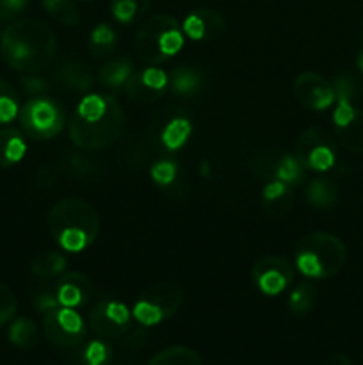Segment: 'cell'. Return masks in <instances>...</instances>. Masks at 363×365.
Instances as JSON below:
<instances>
[{
	"instance_id": "1",
	"label": "cell",
	"mask_w": 363,
	"mask_h": 365,
	"mask_svg": "<svg viewBox=\"0 0 363 365\" xmlns=\"http://www.w3.org/2000/svg\"><path fill=\"white\" fill-rule=\"evenodd\" d=\"M57 38L52 29L36 18H21L7 25L0 38V53L13 70L39 73L56 59Z\"/></svg>"
},
{
	"instance_id": "2",
	"label": "cell",
	"mask_w": 363,
	"mask_h": 365,
	"mask_svg": "<svg viewBox=\"0 0 363 365\" xmlns=\"http://www.w3.org/2000/svg\"><path fill=\"white\" fill-rule=\"evenodd\" d=\"M46 227L64 252L78 253L98 239L100 216L95 207L84 200L64 198L50 209Z\"/></svg>"
},
{
	"instance_id": "3",
	"label": "cell",
	"mask_w": 363,
	"mask_h": 365,
	"mask_svg": "<svg viewBox=\"0 0 363 365\" xmlns=\"http://www.w3.org/2000/svg\"><path fill=\"white\" fill-rule=\"evenodd\" d=\"M295 267L308 278H331L347 262L345 245L327 232H310L294 248Z\"/></svg>"
},
{
	"instance_id": "4",
	"label": "cell",
	"mask_w": 363,
	"mask_h": 365,
	"mask_svg": "<svg viewBox=\"0 0 363 365\" xmlns=\"http://www.w3.org/2000/svg\"><path fill=\"white\" fill-rule=\"evenodd\" d=\"M185 34L177 18L153 14L135 34V53L144 64L155 66L177 56L184 46Z\"/></svg>"
},
{
	"instance_id": "5",
	"label": "cell",
	"mask_w": 363,
	"mask_h": 365,
	"mask_svg": "<svg viewBox=\"0 0 363 365\" xmlns=\"http://www.w3.org/2000/svg\"><path fill=\"white\" fill-rule=\"evenodd\" d=\"M123 128L125 113L114 96H107V107L102 116L95 120H82L77 113H73L68 125L71 143L88 152L114 145L123 134Z\"/></svg>"
},
{
	"instance_id": "6",
	"label": "cell",
	"mask_w": 363,
	"mask_h": 365,
	"mask_svg": "<svg viewBox=\"0 0 363 365\" xmlns=\"http://www.w3.org/2000/svg\"><path fill=\"white\" fill-rule=\"evenodd\" d=\"M338 106L333 113L335 139L352 153H363V109L352 106L354 81L347 75L338 77L333 84Z\"/></svg>"
},
{
	"instance_id": "7",
	"label": "cell",
	"mask_w": 363,
	"mask_h": 365,
	"mask_svg": "<svg viewBox=\"0 0 363 365\" xmlns=\"http://www.w3.org/2000/svg\"><path fill=\"white\" fill-rule=\"evenodd\" d=\"M184 303V289L177 282H159L141 292L132 316L142 327H157L178 312Z\"/></svg>"
},
{
	"instance_id": "8",
	"label": "cell",
	"mask_w": 363,
	"mask_h": 365,
	"mask_svg": "<svg viewBox=\"0 0 363 365\" xmlns=\"http://www.w3.org/2000/svg\"><path fill=\"white\" fill-rule=\"evenodd\" d=\"M18 120L25 135L36 141L56 138L66 123L64 110L53 100L43 96L28 100L18 113Z\"/></svg>"
},
{
	"instance_id": "9",
	"label": "cell",
	"mask_w": 363,
	"mask_h": 365,
	"mask_svg": "<svg viewBox=\"0 0 363 365\" xmlns=\"http://www.w3.org/2000/svg\"><path fill=\"white\" fill-rule=\"evenodd\" d=\"M295 157L306 170L327 171L337 160V139L320 127L306 128L295 143Z\"/></svg>"
},
{
	"instance_id": "10",
	"label": "cell",
	"mask_w": 363,
	"mask_h": 365,
	"mask_svg": "<svg viewBox=\"0 0 363 365\" xmlns=\"http://www.w3.org/2000/svg\"><path fill=\"white\" fill-rule=\"evenodd\" d=\"M45 337L59 348H73L85 339V324L82 316L70 307H56L43 317Z\"/></svg>"
},
{
	"instance_id": "11",
	"label": "cell",
	"mask_w": 363,
	"mask_h": 365,
	"mask_svg": "<svg viewBox=\"0 0 363 365\" xmlns=\"http://www.w3.org/2000/svg\"><path fill=\"white\" fill-rule=\"evenodd\" d=\"M253 282L265 296H278L294 280V267L280 255H265L253 266Z\"/></svg>"
},
{
	"instance_id": "12",
	"label": "cell",
	"mask_w": 363,
	"mask_h": 365,
	"mask_svg": "<svg viewBox=\"0 0 363 365\" xmlns=\"http://www.w3.org/2000/svg\"><path fill=\"white\" fill-rule=\"evenodd\" d=\"M130 310L116 299H102L89 312L93 331L103 339H117L130 327Z\"/></svg>"
},
{
	"instance_id": "13",
	"label": "cell",
	"mask_w": 363,
	"mask_h": 365,
	"mask_svg": "<svg viewBox=\"0 0 363 365\" xmlns=\"http://www.w3.org/2000/svg\"><path fill=\"white\" fill-rule=\"evenodd\" d=\"M294 95L302 107L310 110H324L335 102V88L322 75L306 71L294 81Z\"/></svg>"
},
{
	"instance_id": "14",
	"label": "cell",
	"mask_w": 363,
	"mask_h": 365,
	"mask_svg": "<svg viewBox=\"0 0 363 365\" xmlns=\"http://www.w3.org/2000/svg\"><path fill=\"white\" fill-rule=\"evenodd\" d=\"M169 86V77L159 68H146L142 71H132L123 89L134 102L152 103L162 96L164 89Z\"/></svg>"
},
{
	"instance_id": "15",
	"label": "cell",
	"mask_w": 363,
	"mask_h": 365,
	"mask_svg": "<svg viewBox=\"0 0 363 365\" xmlns=\"http://www.w3.org/2000/svg\"><path fill=\"white\" fill-rule=\"evenodd\" d=\"M224 29H226V21H224L223 14L217 13L216 9H209V7L194 9L185 16L184 24H182L184 34L194 41L217 39L223 34Z\"/></svg>"
},
{
	"instance_id": "16",
	"label": "cell",
	"mask_w": 363,
	"mask_h": 365,
	"mask_svg": "<svg viewBox=\"0 0 363 365\" xmlns=\"http://www.w3.org/2000/svg\"><path fill=\"white\" fill-rule=\"evenodd\" d=\"M53 294H56L59 307L77 309V307L85 305L93 298L95 287H93V282L84 273L70 271V273H64L56 282V285H53Z\"/></svg>"
},
{
	"instance_id": "17",
	"label": "cell",
	"mask_w": 363,
	"mask_h": 365,
	"mask_svg": "<svg viewBox=\"0 0 363 365\" xmlns=\"http://www.w3.org/2000/svg\"><path fill=\"white\" fill-rule=\"evenodd\" d=\"M27 145L20 130L13 127L0 128V168H11L20 163Z\"/></svg>"
},
{
	"instance_id": "18",
	"label": "cell",
	"mask_w": 363,
	"mask_h": 365,
	"mask_svg": "<svg viewBox=\"0 0 363 365\" xmlns=\"http://www.w3.org/2000/svg\"><path fill=\"white\" fill-rule=\"evenodd\" d=\"M294 203V195H292L290 184L283 180H270L263 187V205L270 216H281L287 210H290Z\"/></svg>"
},
{
	"instance_id": "19",
	"label": "cell",
	"mask_w": 363,
	"mask_h": 365,
	"mask_svg": "<svg viewBox=\"0 0 363 365\" xmlns=\"http://www.w3.org/2000/svg\"><path fill=\"white\" fill-rule=\"evenodd\" d=\"M57 81L68 91H88L93 86V75L85 64L70 61L59 68Z\"/></svg>"
},
{
	"instance_id": "20",
	"label": "cell",
	"mask_w": 363,
	"mask_h": 365,
	"mask_svg": "<svg viewBox=\"0 0 363 365\" xmlns=\"http://www.w3.org/2000/svg\"><path fill=\"white\" fill-rule=\"evenodd\" d=\"M340 198L337 184L327 178H315L306 185V202L313 209H331Z\"/></svg>"
},
{
	"instance_id": "21",
	"label": "cell",
	"mask_w": 363,
	"mask_h": 365,
	"mask_svg": "<svg viewBox=\"0 0 363 365\" xmlns=\"http://www.w3.org/2000/svg\"><path fill=\"white\" fill-rule=\"evenodd\" d=\"M68 260L63 253L57 252H43L34 257L31 264V273L39 280H50L66 271Z\"/></svg>"
},
{
	"instance_id": "22",
	"label": "cell",
	"mask_w": 363,
	"mask_h": 365,
	"mask_svg": "<svg viewBox=\"0 0 363 365\" xmlns=\"http://www.w3.org/2000/svg\"><path fill=\"white\" fill-rule=\"evenodd\" d=\"M9 342L18 349H32L39 341L38 324L28 317H16L9 327Z\"/></svg>"
},
{
	"instance_id": "23",
	"label": "cell",
	"mask_w": 363,
	"mask_h": 365,
	"mask_svg": "<svg viewBox=\"0 0 363 365\" xmlns=\"http://www.w3.org/2000/svg\"><path fill=\"white\" fill-rule=\"evenodd\" d=\"M148 365H203L198 351L187 346H171L157 353Z\"/></svg>"
},
{
	"instance_id": "24",
	"label": "cell",
	"mask_w": 363,
	"mask_h": 365,
	"mask_svg": "<svg viewBox=\"0 0 363 365\" xmlns=\"http://www.w3.org/2000/svg\"><path fill=\"white\" fill-rule=\"evenodd\" d=\"M317 303V289L312 282H299L288 296V310L294 316H306Z\"/></svg>"
},
{
	"instance_id": "25",
	"label": "cell",
	"mask_w": 363,
	"mask_h": 365,
	"mask_svg": "<svg viewBox=\"0 0 363 365\" xmlns=\"http://www.w3.org/2000/svg\"><path fill=\"white\" fill-rule=\"evenodd\" d=\"M153 0H110V13L120 24H134L144 16Z\"/></svg>"
},
{
	"instance_id": "26",
	"label": "cell",
	"mask_w": 363,
	"mask_h": 365,
	"mask_svg": "<svg viewBox=\"0 0 363 365\" xmlns=\"http://www.w3.org/2000/svg\"><path fill=\"white\" fill-rule=\"evenodd\" d=\"M169 86L173 89V93L177 95H192L199 89L201 86V75L199 71L192 70V68H177V70L171 71L169 75Z\"/></svg>"
},
{
	"instance_id": "27",
	"label": "cell",
	"mask_w": 363,
	"mask_h": 365,
	"mask_svg": "<svg viewBox=\"0 0 363 365\" xmlns=\"http://www.w3.org/2000/svg\"><path fill=\"white\" fill-rule=\"evenodd\" d=\"M132 71L134 70H132L130 61L116 59L107 63L105 66L100 70L98 78L103 86H107V88H123L125 82H127L128 77L132 75Z\"/></svg>"
},
{
	"instance_id": "28",
	"label": "cell",
	"mask_w": 363,
	"mask_h": 365,
	"mask_svg": "<svg viewBox=\"0 0 363 365\" xmlns=\"http://www.w3.org/2000/svg\"><path fill=\"white\" fill-rule=\"evenodd\" d=\"M116 46V32L110 25L100 24L93 29L89 38V50L95 57H107Z\"/></svg>"
},
{
	"instance_id": "29",
	"label": "cell",
	"mask_w": 363,
	"mask_h": 365,
	"mask_svg": "<svg viewBox=\"0 0 363 365\" xmlns=\"http://www.w3.org/2000/svg\"><path fill=\"white\" fill-rule=\"evenodd\" d=\"M46 13L63 25H77L80 13L73 0H41Z\"/></svg>"
},
{
	"instance_id": "30",
	"label": "cell",
	"mask_w": 363,
	"mask_h": 365,
	"mask_svg": "<svg viewBox=\"0 0 363 365\" xmlns=\"http://www.w3.org/2000/svg\"><path fill=\"white\" fill-rule=\"evenodd\" d=\"M192 127L185 118H174L162 132V143L167 150H178L191 135Z\"/></svg>"
},
{
	"instance_id": "31",
	"label": "cell",
	"mask_w": 363,
	"mask_h": 365,
	"mask_svg": "<svg viewBox=\"0 0 363 365\" xmlns=\"http://www.w3.org/2000/svg\"><path fill=\"white\" fill-rule=\"evenodd\" d=\"M302 170L301 163L298 160V157L292 155H283L281 159H278L276 163L270 164L269 173H273L278 180H283L287 184H298L302 178Z\"/></svg>"
},
{
	"instance_id": "32",
	"label": "cell",
	"mask_w": 363,
	"mask_h": 365,
	"mask_svg": "<svg viewBox=\"0 0 363 365\" xmlns=\"http://www.w3.org/2000/svg\"><path fill=\"white\" fill-rule=\"evenodd\" d=\"M18 96L13 86L0 78V125L11 123L18 116Z\"/></svg>"
},
{
	"instance_id": "33",
	"label": "cell",
	"mask_w": 363,
	"mask_h": 365,
	"mask_svg": "<svg viewBox=\"0 0 363 365\" xmlns=\"http://www.w3.org/2000/svg\"><path fill=\"white\" fill-rule=\"evenodd\" d=\"M112 351L103 341H93L82 351V365H107Z\"/></svg>"
},
{
	"instance_id": "34",
	"label": "cell",
	"mask_w": 363,
	"mask_h": 365,
	"mask_svg": "<svg viewBox=\"0 0 363 365\" xmlns=\"http://www.w3.org/2000/svg\"><path fill=\"white\" fill-rule=\"evenodd\" d=\"M18 309V299L14 292L0 282V327L7 324L14 317Z\"/></svg>"
},
{
	"instance_id": "35",
	"label": "cell",
	"mask_w": 363,
	"mask_h": 365,
	"mask_svg": "<svg viewBox=\"0 0 363 365\" xmlns=\"http://www.w3.org/2000/svg\"><path fill=\"white\" fill-rule=\"evenodd\" d=\"M152 177L160 185L171 184L174 180V177H177V166L171 160H159L152 168Z\"/></svg>"
},
{
	"instance_id": "36",
	"label": "cell",
	"mask_w": 363,
	"mask_h": 365,
	"mask_svg": "<svg viewBox=\"0 0 363 365\" xmlns=\"http://www.w3.org/2000/svg\"><path fill=\"white\" fill-rule=\"evenodd\" d=\"M28 0H0V20H11L27 7Z\"/></svg>"
},
{
	"instance_id": "37",
	"label": "cell",
	"mask_w": 363,
	"mask_h": 365,
	"mask_svg": "<svg viewBox=\"0 0 363 365\" xmlns=\"http://www.w3.org/2000/svg\"><path fill=\"white\" fill-rule=\"evenodd\" d=\"M45 81H39V78H34V77H28V78H23V88L25 91L28 93H39L43 88H45V84H43Z\"/></svg>"
},
{
	"instance_id": "38",
	"label": "cell",
	"mask_w": 363,
	"mask_h": 365,
	"mask_svg": "<svg viewBox=\"0 0 363 365\" xmlns=\"http://www.w3.org/2000/svg\"><path fill=\"white\" fill-rule=\"evenodd\" d=\"M322 365H352V362L345 353H333Z\"/></svg>"
},
{
	"instance_id": "39",
	"label": "cell",
	"mask_w": 363,
	"mask_h": 365,
	"mask_svg": "<svg viewBox=\"0 0 363 365\" xmlns=\"http://www.w3.org/2000/svg\"><path fill=\"white\" fill-rule=\"evenodd\" d=\"M358 66H359V70L363 71V50L359 52V56H358Z\"/></svg>"
},
{
	"instance_id": "40",
	"label": "cell",
	"mask_w": 363,
	"mask_h": 365,
	"mask_svg": "<svg viewBox=\"0 0 363 365\" xmlns=\"http://www.w3.org/2000/svg\"><path fill=\"white\" fill-rule=\"evenodd\" d=\"M359 38H362V43H363V21H362V27H359Z\"/></svg>"
},
{
	"instance_id": "41",
	"label": "cell",
	"mask_w": 363,
	"mask_h": 365,
	"mask_svg": "<svg viewBox=\"0 0 363 365\" xmlns=\"http://www.w3.org/2000/svg\"><path fill=\"white\" fill-rule=\"evenodd\" d=\"M0 38H2V34H0Z\"/></svg>"
}]
</instances>
